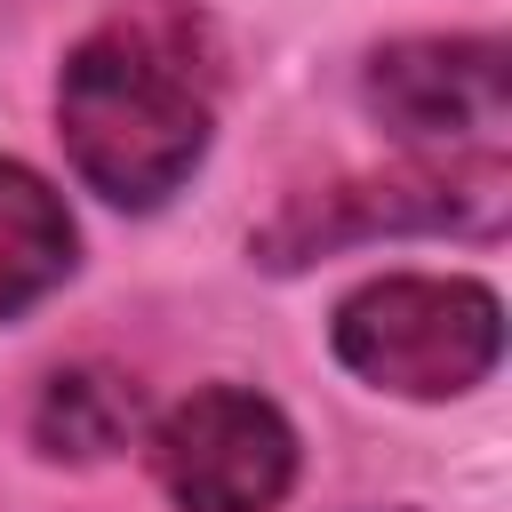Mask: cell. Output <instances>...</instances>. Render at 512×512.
<instances>
[{"label":"cell","instance_id":"cell-1","mask_svg":"<svg viewBox=\"0 0 512 512\" xmlns=\"http://www.w3.org/2000/svg\"><path fill=\"white\" fill-rule=\"evenodd\" d=\"M48 120L80 192L120 216L168 208L216 152L224 40L200 0H112L56 64Z\"/></svg>","mask_w":512,"mask_h":512},{"label":"cell","instance_id":"cell-2","mask_svg":"<svg viewBox=\"0 0 512 512\" xmlns=\"http://www.w3.org/2000/svg\"><path fill=\"white\" fill-rule=\"evenodd\" d=\"M328 360L408 408L472 400L504 368V296L480 272H368L328 304Z\"/></svg>","mask_w":512,"mask_h":512},{"label":"cell","instance_id":"cell-3","mask_svg":"<svg viewBox=\"0 0 512 512\" xmlns=\"http://www.w3.org/2000/svg\"><path fill=\"white\" fill-rule=\"evenodd\" d=\"M504 216H512V160H408L400 152L392 168H352V176L288 192L248 232V264L272 280H296L376 240H496Z\"/></svg>","mask_w":512,"mask_h":512},{"label":"cell","instance_id":"cell-4","mask_svg":"<svg viewBox=\"0 0 512 512\" xmlns=\"http://www.w3.org/2000/svg\"><path fill=\"white\" fill-rule=\"evenodd\" d=\"M360 112L408 160H504L512 48L504 32H392L352 72Z\"/></svg>","mask_w":512,"mask_h":512},{"label":"cell","instance_id":"cell-5","mask_svg":"<svg viewBox=\"0 0 512 512\" xmlns=\"http://www.w3.org/2000/svg\"><path fill=\"white\" fill-rule=\"evenodd\" d=\"M144 472L176 512H280L304 480V432L272 392L216 376L144 416Z\"/></svg>","mask_w":512,"mask_h":512},{"label":"cell","instance_id":"cell-6","mask_svg":"<svg viewBox=\"0 0 512 512\" xmlns=\"http://www.w3.org/2000/svg\"><path fill=\"white\" fill-rule=\"evenodd\" d=\"M24 440L40 464H112L120 448L144 440V384L112 360H64L40 376L32 392V416H24Z\"/></svg>","mask_w":512,"mask_h":512},{"label":"cell","instance_id":"cell-7","mask_svg":"<svg viewBox=\"0 0 512 512\" xmlns=\"http://www.w3.org/2000/svg\"><path fill=\"white\" fill-rule=\"evenodd\" d=\"M80 272V216L72 200L16 152H0V328L40 312Z\"/></svg>","mask_w":512,"mask_h":512},{"label":"cell","instance_id":"cell-8","mask_svg":"<svg viewBox=\"0 0 512 512\" xmlns=\"http://www.w3.org/2000/svg\"><path fill=\"white\" fill-rule=\"evenodd\" d=\"M360 512H424V504H360Z\"/></svg>","mask_w":512,"mask_h":512}]
</instances>
